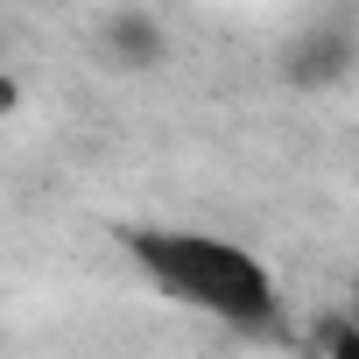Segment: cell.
Masks as SVG:
<instances>
[{
    "mask_svg": "<svg viewBox=\"0 0 359 359\" xmlns=\"http://www.w3.org/2000/svg\"><path fill=\"white\" fill-rule=\"evenodd\" d=\"M345 317H352V324H359V282H352V303H345Z\"/></svg>",
    "mask_w": 359,
    "mask_h": 359,
    "instance_id": "cell-5",
    "label": "cell"
},
{
    "mask_svg": "<svg viewBox=\"0 0 359 359\" xmlns=\"http://www.w3.org/2000/svg\"><path fill=\"white\" fill-rule=\"evenodd\" d=\"M106 50H113L120 64H162L169 36H162V22H155V15L127 8V15H106Z\"/></svg>",
    "mask_w": 359,
    "mask_h": 359,
    "instance_id": "cell-3",
    "label": "cell"
},
{
    "mask_svg": "<svg viewBox=\"0 0 359 359\" xmlns=\"http://www.w3.org/2000/svg\"><path fill=\"white\" fill-rule=\"evenodd\" d=\"M352 64H359V29L345 15H324L289 43V78L296 85H338Z\"/></svg>",
    "mask_w": 359,
    "mask_h": 359,
    "instance_id": "cell-2",
    "label": "cell"
},
{
    "mask_svg": "<svg viewBox=\"0 0 359 359\" xmlns=\"http://www.w3.org/2000/svg\"><path fill=\"white\" fill-rule=\"evenodd\" d=\"M120 247L134 254V268L184 310H205L233 331L275 338L282 331V289L268 275L261 254H247L226 233H198V226H120Z\"/></svg>",
    "mask_w": 359,
    "mask_h": 359,
    "instance_id": "cell-1",
    "label": "cell"
},
{
    "mask_svg": "<svg viewBox=\"0 0 359 359\" xmlns=\"http://www.w3.org/2000/svg\"><path fill=\"white\" fill-rule=\"evenodd\" d=\"M317 359H359V324L345 310L317 317Z\"/></svg>",
    "mask_w": 359,
    "mask_h": 359,
    "instance_id": "cell-4",
    "label": "cell"
}]
</instances>
